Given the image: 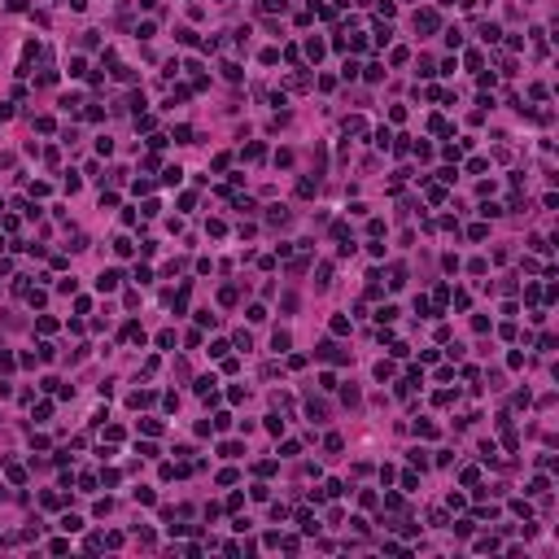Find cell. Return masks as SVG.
<instances>
[{
    "mask_svg": "<svg viewBox=\"0 0 559 559\" xmlns=\"http://www.w3.org/2000/svg\"><path fill=\"white\" fill-rule=\"evenodd\" d=\"M118 280H122V275H118V271H101V280H96V288H101V293H114V288H118Z\"/></svg>",
    "mask_w": 559,
    "mask_h": 559,
    "instance_id": "cell-1",
    "label": "cell"
},
{
    "mask_svg": "<svg viewBox=\"0 0 559 559\" xmlns=\"http://www.w3.org/2000/svg\"><path fill=\"white\" fill-rule=\"evenodd\" d=\"M288 345H293V337H288V332H275V337H271V350H275V354H284Z\"/></svg>",
    "mask_w": 559,
    "mask_h": 559,
    "instance_id": "cell-2",
    "label": "cell"
},
{
    "mask_svg": "<svg viewBox=\"0 0 559 559\" xmlns=\"http://www.w3.org/2000/svg\"><path fill=\"white\" fill-rule=\"evenodd\" d=\"M415 26H424V31H433V26H437V13H433V9H424V13L415 18Z\"/></svg>",
    "mask_w": 559,
    "mask_h": 559,
    "instance_id": "cell-3",
    "label": "cell"
},
{
    "mask_svg": "<svg viewBox=\"0 0 559 559\" xmlns=\"http://www.w3.org/2000/svg\"><path fill=\"white\" fill-rule=\"evenodd\" d=\"M498 35H503V31H498V26H494V22H481V40H489V44H494Z\"/></svg>",
    "mask_w": 559,
    "mask_h": 559,
    "instance_id": "cell-4",
    "label": "cell"
},
{
    "mask_svg": "<svg viewBox=\"0 0 559 559\" xmlns=\"http://www.w3.org/2000/svg\"><path fill=\"white\" fill-rule=\"evenodd\" d=\"M61 529H66V533H75V529H83V520H79V515H66V520H61Z\"/></svg>",
    "mask_w": 559,
    "mask_h": 559,
    "instance_id": "cell-5",
    "label": "cell"
},
{
    "mask_svg": "<svg viewBox=\"0 0 559 559\" xmlns=\"http://www.w3.org/2000/svg\"><path fill=\"white\" fill-rule=\"evenodd\" d=\"M345 131H354V136H363L367 127H363V118H345Z\"/></svg>",
    "mask_w": 559,
    "mask_h": 559,
    "instance_id": "cell-6",
    "label": "cell"
}]
</instances>
